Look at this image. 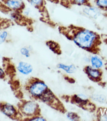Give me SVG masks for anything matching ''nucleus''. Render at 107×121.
I'll list each match as a JSON object with an SVG mask.
<instances>
[{"instance_id":"f257e3e1","label":"nucleus","mask_w":107,"mask_h":121,"mask_svg":"<svg viewBox=\"0 0 107 121\" xmlns=\"http://www.w3.org/2000/svg\"><path fill=\"white\" fill-rule=\"evenodd\" d=\"M73 40L78 46L94 54L99 51L95 47L101 43L100 37L96 33L83 28L75 33Z\"/></svg>"},{"instance_id":"f03ea898","label":"nucleus","mask_w":107,"mask_h":121,"mask_svg":"<svg viewBox=\"0 0 107 121\" xmlns=\"http://www.w3.org/2000/svg\"><path fill=\"white\" fill-rule=\"evenodd\" d=\"M48 88L42 82L37 81L34 82L30 88V92L33 96L39 98Z\"/></svg>"},{"instance_id":"7ed1b4c3","label":"nucleus","mask_w":107,"mask_h":121,"mask_svg":"<svg viewBox=\"0 0 107 121\" xmlns=\"http://www.w3.org/2000/svg\"><path fill=\"white\" fill-rule=\"evenodd\" d=\"M23 110L25 114L29 116L33 114H39L40 112L37 104L31 101L27 102L24 104L23 107Z\"/></svg>"},{"instance_id":"20e7f679","label":"nucleus","mask_w":107,"mask_h":121,"mask_svg":"<svg viewBox=\"0 0 107 121\" xmlns=\"http://www.w3.org/2000/svg\"><path fill=\"white\" fill-rule=\"evenodd\" d=\"M84 13L91 17L96 18L100 14L99 9L96 7L88 6L84 9Z\"/></svg>"},{"instance_id":"39448f33","label":"nucleus","mask_w":107,"mask_h":121,"mask_svg":"<svg viewBox=\"0 0 107 121\" xmlns=\"http://www.w3.org/2000/svg\"><path fill=\"white\" fill-rule=\"evenodd\" d=\"M18 69L23 74H28L33 71V68L31 65L28 63L21 62L19 64Z\"/></svg>"},{"instance_id":"423d86ee","label":"nucleus","mask_w":107,"mask_h":121,"mask_svg":"<svg viewBox=\"0 0 107 121\" xmlns=\"http://www.w3.org/2000/svg\"><path fill=\"white\" fill-rule=\"evenodd\" d=\"M88 102V100L82 99L76 95L73 96L71 100L72 104H77L79 107H82V108L87 104Z\"/></svg>"},{"instance_id":"0eeeda50","label":"nucleus","mask_w":107,"mask_h":121,"mask_svg":"<svg viewBox=\"0 0 107 121\" xmlns=\"http://www.w3.org/2000/svg\"><path fill=\"white\" fill-rule=\"evenodd\" d=\"M6 4L9 8L13 9H19L22 7V2L17 0H7Z\"/></svg>"},{"instance_id":"6e6552de","label":"nucleus","mask_w":107,"mask_h":121,"mask_svg":"<svg viewBox=\"0 0 107 121\" xmlns=\"http://www.w3.org/2000/svg\"><path fill=\"white\" fill-rule=\"evenodd\" d=\"M2 112L8 116H11L14 114L15 110L14 108L9 104H7L4 105L2 109Z\"/></svg>"},{"instance_id":"1a4fd4ad","label":"nucleus","mask_w":107,"mask_h":121,"mask_svg":"<svg viewBox=\"0 0 107 121\" xmlns=\"http://www.w3.org/2000/svg\"><path fill=\"white\" fill-rule=\"evenodd\" d=\"M58 68L62 69L65 70L67 73H72L75 71L76 68L73 65H71L70 66H66L62 64H60L58 65Z\"/></svg>"},{"instance_id":"9d476101","label":"nucleus","mask_w":107,"mask_h":121,"mask_svg":"<svg viewBox=\"0 0 107 121\" xmlns=\"http://www.w3.org/2000/svg\"><path fill=\"white\" fill-rule=\"evenodd\" d=\"M95 1L99 9L107 10V0H95Z\"/></svg>"},{"instance_id":"9b49d317","label":"nucleus","mask_w":107,"mask_h":121,"mask_svg":"<svg viewBox=\"0 0 107 121\" xmlns=\"http://www.w3.org/2000/svg\"><path fill=\"white\" fill-rule=\"evenodd\" d=\"M91 62L93 66L96 68L100 67L102 65V61L97 57H92Z\"/></svg>"},{"instance_id":"f8f14e48","label":"nucleus","mask_w":107,"mask_h":121,"mask_svg":"<svg viewBox=\"0 0 107 121\" xmlns=\"http://www.w3.org/2000/svg\"><path fill=\"white\" fill-rule=\"evenodd\" d=\"M48 46H49L50 50L55 53L58 54H61V51L58 46H57V45L54 43L51 45L50 44H48Z\"/></svg>"},{"instance_id":"ddd939ff","label":"nucleus","mask_w":107,"mask_h":121,"mask_svg":"<svg viewBox=\"0 0 107 121\" xmlns=\"http://www.w3.org/2000/svg\"><path fill=\"white\" fill-rule=\"evenodd\" d=\"M68 118L72 121H77L79 119V117L76 113L73 112H69L67 114Z\"/></svg>"},{"instance_id":"4468645a","label":"nucleus","mask_w":107,"mask_h":121,"mask_svg":"<svg viewBox=\"0 0 107 121\" xmlns=\"http://www.w3.org/2000/svg\"><path fill=\"white\" fill-rule=\"evenodd\" d=\"M16 69L14 66L12 65H9L6 70V73L8 75H13L16 72Z\"/></svg>"},{"instance_id":"2eb2a0df","label":"nucleus","mask_w":107,"mask_h":121,"mask_svg":"<svg viewBox=\"0 0 107 121\" xmlns=\"http://www.w3.org/2000/svg\"><path fill=\"white\" fill-rule=\"evenodd\" d=\"M89 0H72V2L74 4L78 5H82L86 4L88 2Z\"/></svg>"},{"instance_id":"dca6fc26","label":"nucleus","mask_w":107,"mask_h":121,"mask_svg":"<svg viewBox=\"0 0 107 121\" xmlns=\"http://www.w3.org/2000/svg\"><path fill=\"white\" fill-rule=\"evenodd\" d=\"M32 4L37 7L42 5L43 4V0H30Z\"/></svg>"},{"instance_id":"f3484780","label":"nucleus","mask_w":107,"mask_h":121,"mask_svg":"<svg viewBox=\"0 0 107 121\" xmlns=\"http://www.w3.org/2000/svg\"><path fill=\"white\" fill-rule=\"evenodd\" d=\"M8 33L6 31H4L0 34V43L4 42L7 37Z\"/></svg>"},{"instance_id":"a211bd4d","label":"nucleus","mask_w":107,"mask_h":121,"mask_svg":"<svg viewBox=\"0 0 107 121\" xmlns=\"http://www.w3.org/2000/svg\"><path fill=\"white\" fill-rule=\"evenodd\" d=\"M21 53L23 55L25 56L26 57H28L30 56V54L29 51L28 49L26 48H23L20 50Z\"/></svg>"},{"instance_id":"6ab92c4d","label":"nucleus","mask_w":107,"mask_h":121,"mask_svg":"<svg viewBox=\"0 0 107 121\" xmlns=\"http://www.w3.org/2000/svg\"><path fill=\"white\" fill-rule=\"evenodd\" d=\"M20 86V82L18 81H15L11 83V87L13 90H17Z\"/></svg>"},{"instance_id":"aec40b11","label":"nucleus","mask_w":107,"mask_h":121,"mask_svg":"<svg viewBox=\"0 0 107 121\" xmlns=\"http://www.w3.org/2000/svg\"><path fill=\"white\" fill-rule=\"evenodd\" d=\"M64 79L65 80L67 81L68 82L71 84H74L75 82V81L74 79L71 78H69V77L65 76L64 77Z\"/></svg>"},{"instance_id":"412c9836","label":"nucleus","mask_w":107,"mask_h":121,"mask_svg":"<svg viewBox=\"0 0 107 121\" xmlns=\"http://www.w3.org/2000/svg\"><path fill=\"white\" fill-rule=\"evenodd\" d=\"M15 96L18 99H21L23 98V93L21 92L20 91H19L17 92H16V94H15Z\"/></svg>"},{"instance_id":"4be33fe9","label":"nucleus","mask_w":107,"mask_h":121,"mask_svg":"<svg viewBox=\"0 0 107 121\" xmlns=\"http://www.w3.org/2000/svg\"><path fill=\"white\" fill-rule=\"evenodd\" d=\"M30 121H45V119H43L41 117H36L35 118L30 120Z\"/></svg>"},{"instance_id":"5701e85b","label":"nucleus","mask_w":107,"mask_h":121,"mask_svg":"<svg viewBox=\"0 0 107 121\" xmlns=\"http://www.w3.org/2000/svg\"><path fill=\"white\" fill-rule=\"evenodd\" d=\"M4 74V72L2 69L0 68V77L2 76Z\"/></svg>"},{"instance_id":"b1692460","label":"nucleus","mask_w":107,"mask_h":121,"mask_svg":"<svg viewBox=\"0 0 107 121\" xmlns=\"http://www.w3.org/2000/svg\"><path fill=\"white\" fill-rule=\"evenodd\" d=\"M106 83L105 82H100L99 84V85H100V86H105V84Z\"/></svg>"},{"instance_id":"393cba45","label":"nucleus","mask_w":107,"mask_h":121,"mask_svg":"<svg viewBox=\"0 0 107 121\" xmlns=\"http://www.w3.org/2000/svg\"><path fill=\"white\" fill-rule=\"evenodd\" d=\"M49 0L53 1V0Z\"/></svg>"}]
</instances>
